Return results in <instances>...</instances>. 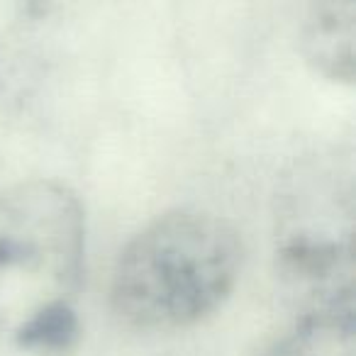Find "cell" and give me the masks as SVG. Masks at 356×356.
<instances>
[{"instance_id": "1", "label": "cell", "mask_w": 356, "mask_h": 356, "mask_svg": "<svg viewBox=\"0 0 356 356\" xmlns=\"http://www.w3.org/2000/svg\"><path fill=\"white\" fill-rule=\"evenodd\" d=\"M86 213L49 178L0 191V356H64L79 339Z\"/></svg>"}, {"instance_id": "3", "label": "cell", "mask_w": 356, "mask_h": 356, "mask_svg": "<svg viewBox=\"0 0 356 356\" xmlns=\"http://www.w3.org/2000/svg\"><path fill=\"white\" fill-rule=\"evenodd\" d=\"M356 186L349 156L300 161L276 215V271L300 317L356 312Z\"/></svg>"}, {"instance_id": "2", "label": "cell", "mask_w": 356, "mask_h": 356, "mask_svg": "<svg viewBox=\"0 0 356 356\" xmlns=\"http://www.w3.org/2000/svg\"><path fill=\"white\" fill-rule=\"evenodd\" d=\"M242 261V237L225 218L173 210L139 229L118 254L110 305L129 330H188L225 305Z\"/></svg>"}, {"instance_id": "5", "label": "cell", "mask_w": 356, "mask_h": 356, "mask_svg": "<svg viewBox=\"0 0 356 356\" xmlns=\"http://www.w3.org/2000/svg\"><path fill=\"white\" fill-rule=\"evenodd\" d=\"M261 356H356V317H300Z\"/></svg>"}, {"instance_id": "6", "label": "cell", "mask_w": 356, "mask_h": 356, "mask_svg": "<svg viewBox=\"0 0 356 356\" xmlns=\"http://www.w3.org/2000/svg\"><path fill=\"white\" fill-rule=\"evenodd\" d=\"M49 8L51 0H0V86L42 32Z\"/></svg>"}, {"instance_id": "4", "label": "cell", "mask_w": 356, "mask_h": 356, "mask_svg": "<svg viewBox=\"0 0 356 356\" xmlns=\"http://www.w3.org/2000/svg\"><path fill=\"white\" fill-rule=\"evenodd\" d=\"M307 66L332 83L356 79V0H310L300 30Z\"/></svg>"}]
</instances>
